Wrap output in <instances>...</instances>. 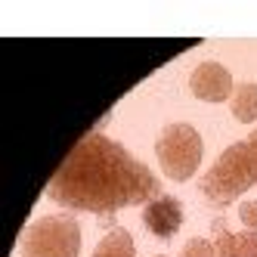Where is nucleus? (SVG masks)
<instances>
[{"label": "nucleus", "mask_w": 257, "mask_h": 257, "mask_svg": "<svg viewBox=\"0 0 257 257\" xmlns=\"http://www.w3.org/2000/svg\"><path fill=\"white\" fill-rule=\"evenodd\" d=\"M47 195L68 211L108 217L121 208H146L164 192L161 180L121 143L90 131L53 174Z\"/></svg>", "instance_id": "obj_1"}, {"label": "nucleus", "mask_w": 257, "mask_h": 257, "mask_svg": "<svg viewBox=\"0 0 257 257\" xmlns=\"http://www.w3.org/2000/svg\"><path fill=\"white\" fill-rule=\"evenodd\" d=\"M251 186H257V131L217 155V161L198 180V195L211 208H226Z\"/></svg>", "instance_id": "obj_2"}, {"label": "nucleus", "mask_w": 257, "mask_h": 257, "mask_svg": "<svg viewBox=\"0 0 257 257\" xmlns=\"http://www.w3.org/2000/svg\"><path fill=\"white\" fill-rule=\"evenodd\" d=\"M201 152H205V146H201L198 131L183 121L164 124L155 140V155H158L161 171L168 180H177V183H186L195 177L201 164Z\"/></svg>", "instance_id": "obj_3"}, {"label": "nucleus", "mask_w": 257, "mask_h": 257, "mask_svg": "<svg viewBox=\"0 0 257 257\" xmlns=\"http://www.w3.org/2000/svg\"><path fill=\"white\" fill-rule=\"evenodd\" d=\"M81 223L71 214L38 217L22 232V257H78Z\"/></svg>", "instance_id": "obj_4"}, {"label": "nucleus", "mask_w": 257, "mask_h": 257, "mask_svg": "<svg viewBox=\"0 0 257 257\" xmlns=\"http://www.w3.org/2000/svg\"><path fill=\"white\" fill-rule=\"evenodd\" d=\"M189 90H192V96L201 99V102H226L232 96L235 84H232V75H229L226 65L208 59V62H198L192 68Z\"/></svg>", "instance_id": "obj_5"}, {"label": "nucleus", "mask_w": 257, "mask_h": 257, "mask_svg": "<svg viewBox=\"0 0 257 257\" xmlns=\"http://www.w3.org/2000/svg\"><path fill=\"white\" fill-rule=\"evenodd\" d=\"M143 223L152 235L158 238H171L183 226V205L174 195H158L155 201L143 208Z\"/></svg>", "instance_id": "obj_6"}, {"label": "nucleus", "mask_w": 257, "mask_h": 257, "mask_svg": "<svg viewBox=\"0 0 257 257\" xmlns=\"http://www.w3.org/2000/svg\"><path fill=\"white\" fill-rule=\"evenodd\" d=\"M211 232H214L217 257H257V232H251V229L229 232L223 217H217L211 223Z\"/></svg>", "instance_id": "obj_7"}, {"label": "nucleus", "mask_w": 257, "mask_h": 257, "mask_svg": "<svg viewBox=\"0 0 257 257\" xmlns=\"http://www.w3.org/2000/svg\"><path fill=\"white\" fill-rule=\"evenodd\" d=\"M229 108H232L235 121H242V124L257 121V84H254V81L235 84L232 96H229Z\"/></svg>", "instance_id": "obj_8"}, {"label": "nucleus", "mask_w": 257, "mask_h": 257, "mask_svg": "<svg viewBox=\"0 0 257 257\" xmlns=\"http://www.w3.org/2000/svg\"><path fill=\"white\" fill-rule=\"evenodd\" d=\"M93 257H137L134 235L127 232V229H121V226H118V229H108V232L99 238Z\"/></svg>", "instance_id": "obj_9"}, {"label": "nucleus", "mask_w": 257, "mask_h": 257, "mask_svg": "<svg viewBox=\"0 0 257 257\" xmlns=\"http://www.w3.org/2000/svg\"><path fill=\"white\" fill-rule=\"evenodd\" d=\"M180 257H217V248H214V242H208V238H189L186 245H183V251H180Z\"/></svg>", "instance_id": "obj_10"}, {"label": "nucleus", "mask_w": 257, "mask_h": 257, "mask_svg": "<svg viewBox=\"0 0 257 257\" xmlns=\"http://www.w3.org/2000/svg\"><path fill=\"white\" fill-rule=\"evenodd\" d=\"M238 217H242V223L251 232H257V201H242L238 205Z\"/></svg>", "instance_id": "obj_11"}]
</instances>
